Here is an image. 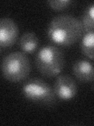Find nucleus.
I'll list each match as a JSON object with an SVG mask.
<instances>
[{
	"label": "nucleus",
	"instance_id": "obj_5",
	"mask_svg": "<svg viewBox=\"0 0 94 126\" xmlns=\"http://www.w3.org/2000/svg\"><path fill=\"white\" fill-rule=\"evenodd\" d=\"M54 92L61 100H70L77 94V84L68 75H60L57 77L53 87Z\"/></svg>",
	"mask_w": 94,
	"mask_h": 126
},
{
	"label": "nucleus",
	"instance_id": "obj_8",
	"mask_svg": "<svg viewBox=\"0 0 94 126\" xmlns=\"http://www.w3.org/2000/svg\"><path fill=\"white\" fill-rule=\"evenodd\" d=\"M19 46L24 53H33L38 48V39L37 35L31 32H25L20 39Z\"/></svg>",
	"mask_w": 94,
	"mask_h": 126
},
{
	"label": "nucleus",
	"instance_id": "obj_9",
	"mask_svg": "<svg viewBox=\"0 0 94 126\" xmlns=\"http://www.w3.org/2000/svg\"><path fill=\"white\" fill-rule=\"evenodd\" d=\"M81 50L88 58L94 60V31L87 32L82 39Z\"/></svg>",
	"mask_w": 94,
	"mask_h": 126
},
{
	"label": "nucleus",
	"instance_id": "obj_6",
	"mask_svg": "<svg viewBox=\"0 0 94 126\" xmlns=\"http://www.w3.org/2000/svg\"><path fill=\"white\" fill-rule=\"evenodd\" d=\"M18 35L16 23L9 17H3L0 21V46L2 48L10 47L14 44Z\"/></svg>",
	"mask_w": 94,
	"mask_h": 126
},
{
	"label": "nucleus",
	"instance_id": "obj_7",
	"mask_svg": "<svg viewBox=\"0 0 94 126\" xmlns=\"http://www.w3.org/2000/svg\"><path fill=\"white\" fill-rule=\"evenodd\" d=\"M72 71L74 76L80 82L89 83L94 80V65L87 60L79 59L74 62Z\"/></svg>",
	"mask_w": 94,
	"mask_h": 126
},
{
	"label": "nucleus",
	"instance_id": "obj_1",
	"mask_svg": "<svg viewBox=\"0 0 94 126\" xmlns=\"http://www.w3.org/2000/svg\"><path fill=\"white\" fill-rule=\"evenodd\" d=\"M83 31L79 20L71 15L63 14L57 16L50 21L47 35L55 44L69 47L80 39Z\"/></svg>",
	"mask_w": 94,
	"mask_h": 126
},
{
	"label": "nucleus",
	"instance_id": "obj_4",
	"mask_svg": "<svg viewBox=\"0 0 94 126\" xmlns=\"http://www.w3.org/2000/svg\"><path fill=\"white\" fill-rule=\"evenodd\" d=\"M22 94L27 99L45 106L53 105L56 99L53 88L40 79H31L25 82Z\"/></svg>",
	"mask_w": 94,
	"mask_h": 126
},
{
	"label": "nucleus",
	"instance_id": "obj_3",
	"mask_svg": "<svg viewBox=\"0 0 94 126\" xmlns=\"http://www.w3.org/2000/svg\"><path fill=\"white\" fill-rule=\"evenodd\" d=\"M31 71L29 59L23 52L15 51L3 58L2 73L4 78L10 82L17 83L27 77Z\"/></svg>",
	"mask_w": 94,
	"mask_h": 126
},
{
	"label": "nucleus",
	"instance_id": "obj_11",
	"mask_svg": "<svg viewBox=\"0 0 94 126\" xmlns=\"http://www.w3.org/2000/svg\"><path fill=\"white\" fill-rule=\"evenodd\" d=\"M72 3V1L70 0H59V1H48L47 4L50 8H52L54 10H63L68 8L70 4Z\"/></svg>",
	"mask_w": 94,
	"mask_h": 126
},
{
	"label": "nucleus",
	"instance_id": "obj_10",
	"mask_svg": "<svg viewBox=\"0 0 94 126\" xmlns=\"http://www.w3.org/2000/svg\"><path fill=\"white\" fill-rule=\"evenodd\" d=\"M80 21L86 32L94 31V3L89 4L85 8Z\"/></svg>",
	"mask_w": 94,
	"mask_h": 126
},
{
	"label": "nucleus",
	"instance_id": "obj_2",
	"mask_svg": "<svg viewBox=\"0 0 94 126\" xmlns=\"http://www.w3.org/2000/svg\"><path fill=\"white\" fill-rule=\"evenodd\" d=\"M35 65L38 72L46 77L59 75L64 67V54L56 46L47 45L38 51Z\"/></svg>",
	"mask_w": 94,
	"mask_h": 126
}]
</instances>
